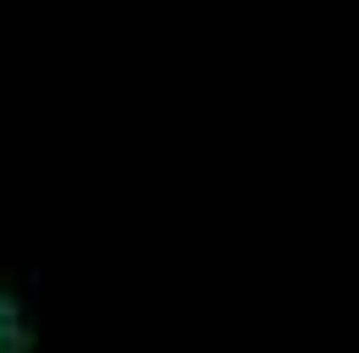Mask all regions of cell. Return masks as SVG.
I'll list each match as a JSON object with an SVG mask.
<instances>
[{
	"instance_id": "obj_1",
	"label": "cell",
	"mask_w": 359,
	"mask_h": 353,
	"mask_svg": "<svg viewBox=\"0 0 359 353\" xmlns=\"http://www.w3.org/2000/svg\"><path fill=\"white\" fill-rule=\"evenodd\" d=\"M61 309L45 298V287L17 270L0 265V353H61Z\"/></svg>"
}]
</instances>
